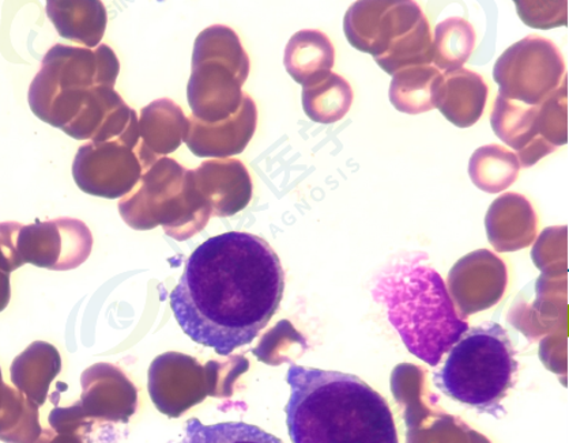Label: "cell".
<instances>
[{
	"label": "cell",
	"mask_w": 569,
	"mask_h": 443,
	"mask_svg": "<svg viewBox=\"0 0 569 443\" xmlns=\"http://www.w3.org/2000/svg\"><path fill=\"white\" fill-rule=\"evenodd\" d=\"M257 124L256 101L244 93L243 104L232 118L210 124L191 117L184 143L191 153L199 158L227 160L243 153L256 135Z\"/></svg>",
	"instance_id": "obj_12"
},
{
	"label": "cell",
	"mask_w": 569,
	"mask_h": 443,
	"mask_svg": "<svg viewBox=\"0 0 569 443\" xmlns=\"http://www.w3.org/2000/svg\"><path fill=\"white\" fill-rule=\"evenodd\" d=\"M120 63L112 48L57 44L47 52L29 88V107L44 123L63 130L76 119L90 90L114 88Z\"/></svg>",
	"instance_id": "obj_4"
},
{
	"label": "cell",
	"mask_w": 569,
	"mask_h": 443,
	"mask_svg": "<svg viewBox=\"0 0 569 443\" xmlns=\"http://www.w3.org/2000/svg\"><path fill=\"white\" fill-rule=\"evenodd\" d=\"M191 178L192 170L181 167L172 158H160L144 170L134 190L120 200V214L132 229L154 228L163 212L174 209V202L184 198Z\"/></svg>",
	"instance_id": "obj_10"
},
{
	"label": "cell",
	"mask_w": 569,
	"mask_h": 443,
	"mask_svg": "<svg viewBox=\"0 0 569 443\" xmlns=\"http://www.w3.org/2000/svg\"><path fill=\"white\" fill-rule=\"evenodd\" d=\"M535 217L528 200L518 193H507L492 204L488 214L490 240L499 251H508L512 245H526L522 236L529 234Z\"/></svg>",
	"instance_id": "obj_24"
},
{
	"label": "cell",
	"mask_w": 569,
	"mask_h": 443,
	"mask_svg": "<svg viewBox=\"0 0 569 443\" xmlns=\"http://www.w3.org/2000/svg\"><path fill=\"white\" fill-rule=\"evenodd\" d=\"M476 48V32L461 17L448 18L436 27L432 38V63L440 72L462 69Z\"/></svg>",
	"instance_id": "obj_26"
},
{
	"label": "cell",
	"mask_w": 569,
	"mask_h": 443,
	"mask_svg": "<svg viewBox=\"0 0 569 443\" xmlns=\"http://www.w3.org/2000/svg\"><path fill=\"white\" fill-rule=\"evenodd\" d=\"M538 133L545 142L560 148L568 143V77L552 95L538 107Z\"/></svg>",
	"instance_id": "obj_30"
},
{
	"label": "cell",
	"mask_w": 569,
	"mask_h": 443,
	"mask_svg": "<svg viewBox=\"0 0 569 443\" xmlns=\"http://www.w3.org/2000/svg\"><path fill=\"white\" fill-rule=\"evenodd\" d=\"M60 368L62 362L58 350L50 343L34 342L11 363L10 379L17 391L41 406Z\"/></svg>",
	"instance_id": "obj_20"
},
{
	"label": "cell",
	"mask_w": 569,
	"mask_h": 443,
	"mask_svg": "<svg viewBox=\"0 0 569 443\" xmlns=\"http://www.w3.org/2000/svg\"><path fill=\"white\" fill-rule=\"evenodd\" d=\"M287 382L293 443H399L386 399L357 375L292 365Z\"/></svg>",
	"instance_id": "obj_2"
},
{
	"label": "cell",
	"mask_w": 569,
	"mask_h": 443,
	"mask_svg": "<svg viewBox=\"0 0 569 443\" xmlns=\"http://www.w3.org/2000/svg\"><path fill=\"white\" fill-rule=\"evenodd\" d=\"M335 62V46L319 30H301L284 48V69L302 88L329 75Z\"/></svg>",
	"instance_id": "obj_19"
},
{
	"label": "cell",
	"mask_w": 569,
	"mask_h": 443,
	"mask_svg": "<svg viewBox=\"0 0 569 443\" xmlns=\"http://www.w3.org/2000/svg\"><path fill=\"white\" fill-rule=\"evenodd\" d=\"M179 443H283L268 431L244 422L203 424L192 417L186 424L183 440Z\"/></svg>",
	"instance_id": "obj_28"
},
{
	"label": "cell",
	"mask_w": 569,
	"mask_h": 443,
	"mask_svg": "<svg viewBox=\"0 0 569 443\" xmlns=\"http://www.w3.org/2000/svg\"><path fill=\"white\" fill-rule=\"evenodd\" d=\"M518 16L526 26L552 29L568 23V2H517Z\"/></svg>",
	"instance_id": "obj_31"
},
{
	"label": "cell",
	"mask_w": 569,
	"mask_h": 443,
	"mask_svg": "<svg viewBox=\"0 0 569 443\" xmlns=\"http://www.w3.org/2000/svg\"><path fill=\"white\" fill-rule=\"evenodd\" d=\"M11 299V283L10 275L6 272L0 271V313L9 306Z\"/></svg>",
	"instance_id": "obj_33"
},
{
	"label": "cell",
	"mask_w": 569,
	"mask_h": 443,
	"mask_svg": "<svg viewBox=\"0 0 569 443\" xmlns=\"http://www.w3.org/2000/svg\"><path fill=\"white\" fill-rule=\"evenodd\" d=\"M538 107H528L498 95L490 124L496 137L517 151L520 167L530 168L556 148L545 142L538 133Z\"/></svg>",
	"instance_id": "obj_13"
},
{
	"label": "cell",
	"mask_w": 569,
	"mask_h": 443,
	"mask_svg": "<svg viewBox=\"0 0 569 443\" xmlns=\"http://www.w3.org/2000/svg\"><path fill=\"white\" fill-rule=\"evenodd\" d=\"M93 239L87 224L71 218L22 226L17 249L23 265L32 264L51 271H69L88 260Z\"/></svg>",
	"instance_id": "obj_9"
},
{
	"label": "cell",
	"mask_w": 569,
	"mask_h": 443,
	"mask_svg": "<svg viewBox=\"0 0 569 443\" xmlns=\"http://www.w3.org/2000/svg\"><path fill=\"white\" fill-rule=\"evenodd\" d=\"M352 104V87L335 72L302 88V108L315 123H337L347 117Z\"/></svg>",
	"instance_id": "obj_23"
},
{
	"label": "cell",
	"mask_w": 569,
	"mask_h": 443,
	"mask_svg": "<svg viewBox=\"0 0 569 443\" xmlns=\"http://www.w3.org/2000/svg\"><path fill=\"white\" fill-rule=\"evenodd\" d=\"M22 226L18 222L0 223V271L9 275L23 265L17 249L18 233Z\"/></svg>",
	"instance_id": "obj_32"
},
{
	"label": "cell",
	"mask_w": 569,
	"mask_h": 443,
	"mask_svg": "<svg viewBox=\"0 0 569 443\" xmlns=\"http://www.w3.org/2000/svg\"><path fill=\"white\" fill-rule=\"evenodd\" d=\"M565 78L566 63L559 48L537 34L508 48L493 70L499 95L528 107H540Z\"/></svg>",
	"instance_id": "obj_7"
},
{
	"label": "cell",
	"mask_w": 569,
	"mask_h": 443,
	"mask_svg": "<svg viewBox=\"0 0 569 443\" xmlns=\"http://www.w3.org/2000/svg\"><path fill=\"white\" fill-rule=\"evenodd\" d=\"M517 351L500 324L471 328L458 340L443 369L435 374V385L453 402L489 414L506 415L501 402L516 386Z\"/></svg>",
	"instance_id": "obj_3"
},
{
	"label": "cell",
	"mask_w": 569,
	"mask_h": 443,
	"mask_svg": "<svg viewBox=\"0 0 569 443\" xmlns=\"http://www.w3.org/2000/svg\"><path fill=\"white\" fill-rule=\"evenodd\" d=\"M14 387L9 386L3 381L2 369H0V416L3 415L6 406H8L11 396H13Z\"/></svg>",
	"instance_id": "obj_34"
},
{
	"label": "cell",
	"mask_w": 569,
	"mask_h": 443,
	"mask_svg": "<svg viewBox=\"0 0 569 443\" xmlns=\"http://www.w3.org/2000/svg\"><path fill=\"white\" fill-rule=\"evenodd\" d=\"M422 17L420 6L410 0L356 2L345 14V36L357 51L377 59L393 41L410 32Z\"/></svg>",
	"instance_id": "obj_11"
},
{
	"label": "cell",
	"mask_w": 569,
	"mask_h": 443,
	"mask_svg": "<svg viewBox=\"0 0 569 443\" xmlns=\"http://www.w3.org/2000/svg\"><path fill=\"white\" fill-rule=\"evenodd\" d=\"M143 165L137 148L123 142H88L77 151L72 178L88 195L119 199L141 180Z\"/></svg>",
	"instance_id": "obj_8"
},
{
	"label": "cell",
	"mask_w": 569,
	"mask_h": 443,
	"mask_svg": "<svg viewBox=\"0 0 569 443\" xmlns=\"http://www.w3.org/2000/svg\"><path fill=\"white\" fill-rule=\"evenodd\" d=\"M487 100L488 87L482 77L459 69L441 77L435 109L458 129H469L482 118Z\"/></svg>",
	"instance_id": "obj_17"
},
{
	"label": "cell",
	"mask_w": 569,
	"mask_h": 443,
	"mask_svg": "<svg viewBox=\"0 0 569 443\" xmlns=\"http://www.w3.org/2000/svg\"><path fill=\"white\" fill-rule=\"evenodd\" d=\"M42 429L39 422V406L14 387L8 406L0 416V441L6 443H34Z\"/></svg>",
	"instance_id": "obj_29"
},
{
	"label": "cell",
	"mask_w": 569,
	"mask_h": 443,
	"mask_svg": "<svg viewBox=\"0 0 569 443\" xmlns=\"http://www.w3.org/2000/svg\"><path fill=\"white\" fill-rule=\"evenodd\" d=\"M520 170L517 154L499 144L482 145L471 155L469 175L480 190L498 193L516 183Z\"/></svg>",
	"instance_id": "obj_25"
},
{
	"label": "cell",
	"mask_w": 569,
	"mask_h": 443,
	"mask_svg": "<svg viewBox=\"0 0 569 443\" xmlns=\"http://www.w3.org/2000/svg\"><path fill=\"white\" fill-rule=\"evenodd\" d=\"M239 36L226 26L204 29L193 44L187 99L192 118L203 123L232 118L243 104V84L250 74Z\"/></svg>",
	"instance_id": "obj_5"
},
{
	"label": "cell",
	"mask_w": 569,
	"mask_h": 443,
	"mask_svg": "<svg viewBox=\"0 0 569 443\" xmlns=\"http://www.w3.org/2000/svg\"><path fill=\"white\" fill-rule=\"evenodd\" d=\"M189 119L172 100L161 99L144 107L138 119L139 143L143 172L157 160L174 153L184 142Z\"/></svg>",
	"instance_id": "obj_14"
},
{
	"label": "cell",
	"mask_w": 569,
	"mask_h": 443,
	"mask_svg": "<svg viewBox=\"0 0 569 443\" xmlns=\"http://www.w3.org/2000/svg\"><path fill=\"white\" fill-rule=\"evenodd\" d=\"M375 62L391 77L410 67L431 66L432 32L427 17L423 16L410 32L393 41Z\"/></svg>",
	"instance_id": "obj_27"
},
{
	"label": "cell",
	"mask_w": 569,
	"mask_h": 443,
	"mask_svg": "<svg viewBox=\"0 0 569 443\" xmlns=\"http://www.w3.org/2000/svg\"><path fill=\"white\" fill-rule=\"evenodd\" d=\"M83 400L99 414L118 421L134 412L136 391L119 370L100 365L87 370L82 377Z\"/></svg>",
	"instance_id": "obj_21"
},
{
	"label": "cell",
	"mask_w": 569,
	"mask_h": 443,
	"mask_svg": "<svg viewBox=\"0 0 569 443\" xmlns=\"http://www.w3.org/2000/svg\"><path fill=\"white\" fill-rule=\"evenodd\" d=\"M47 16L60 38L94 50L104 38L108 16L99 0H51Z\"/></svg>",
	"instance_id": "obj_18"
},
{
	"label": "cell",
	"mask_w": 569,
	"mask_h": 443,
	"mask_svg": "<svg viewBox=\"0 0 569 443\" xmlns=\"http://www.w3.org/2000/svg\"><path fill=\"white\" fill-rule=\"evenodd\" d=\"M441 72L433 66L410 67L392 75L390 102L397 111L420 114L432 111L441 81Z\"/></svg>",
	"instance_id": "obj_22"
},
{
	"label": "cell",
	"mask_w": 569,
	"mask_h": 443,
	"mask_svg": "<svg viewBox=\"0 0 569 443\" xmlns=\"http://www.w3.org/2000/svg\"><path fill=\"white\" fill-rule=\"evenodd\" d=\"M193 183L203 199L214 205L218 215L243 210L252 195L251 175L239 160L206 161L192 170Z\"/></svg>",
	"instance_id": "obj_15"
},
{
	"label": "cell",
	"mask_w": 569,
	"mask_h": 443,
	"mask_svg": "<svg viewBox=\"0 0 569 443\" xmlns=\"http://www.w3.org/2000/svg\"><path fill=\"white\" fill-rule=\"evenodd\" d=\"M505 286V264L487 251L462 259L450 274L451 291L462 305L487 306L499 299Z\"/></svg>",
	"instance_id": "obj_16"
},
{
	"label": "cell",
	"mask_w": 569,
	"mask_h": 443,
	"mask_svg": "<svg viewBox=\"0 0 569 443\" xmlns=\"http://www.w3.org/2000/svg\"><path fill=\"white\" fill-rule=\"evenodd\" d=\"M375 294L386 302L390 321L402 338L426 333L450 336L456 343L468 331V324L458 319L443 279L420 261L393 266L381 276Z\"/></svg>",
	"instance_id": "obj_6"
},
{
	"label": "cell",
	"mask_w": 569,
	"mask_h": 443,
	"mask_svg": "<svg viewBox=\"0 0 569 443\" xmlns=\"http://www.w3.org/2000/svg\"><path fill=\"white\" fill-rule=\"evenodd\" d=\"M281 260L256 234L211 236L186 261L171 309L192 342L228 356L259 336L280 308Z\"/></svg>",
	"instance_id": "obj_1"
},
{
	"label": "cell",
	"mask_w": 569,
	"mask_h": 443,
	"mask_svg": "<svg viewBox=\"0 0 569 443\" xmlns=\"http://www.w3.org/2000/svg\"><path fill=\"white\" fill-rule=\"evenodd\" d=\"M34 443H77L76 441L66 439V436L54 435L52 431H42L40 439Z\"/></svg>",
	"instance_id": "obj_35"
}]
</instances>
